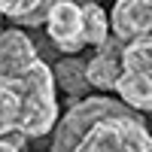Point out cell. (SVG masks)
Returning <instances> with one entry per match:
<instances>
[{
	"mask_svg": "<svg viewBox=\"0 0 152 152\" xmlns=\"http://www.w3.org/2000/svg\"><path fill=\"white\" fill-rule=\"evenodd\" d=\"M116 97L134 113H152V73H125L116 82Z\"/></svg>",
	"mask_w": 152,
	"mask_h": 152,
	"instance_id": "9c48e42d",
	"label": "cell"
},
{
	"mask_svg": "<svg viewBox=\"0 0 152 152\" xmlns=\"http://www.w3.org/2000/svg\"><path fill=\"white\" fill-rule=\"evenodd\" d=\"M122 110H131V107H125L119 97H110V94H85L79 100H73L70 110L58 119L55 131H52V146H49V152H73L76 140H79L97 119L110 116V113H122Z\"/></svg>",
	"mask_w": 152,
	"mask_h": 152,
	"instance_id": "3957f363",
	"label": "cell"
},
{
	"mask_svg": "<svg viewBox=\"0 0 152 152\" xmlns=\"http://www.w3.org/2000/svg\"><path fill=\"white\" fill-rule=\"evenodd\" d=\"M55 6V0H40L28 15H21V18H15V24H21V28H43L46 24V15H49V9Z\"/></svg>",
	"mask_w": 152,
	"mask_h": 152,
	"instance_id": "7c38bea8",
	"label": "cell"
},
{
	"mask_svg": "<svg viewBox=\"0 0 152 152\" xmlns=\"http://www.w3.org/2000/svg\"><path fill=\"white\" fill-rule=\"evenodd\" d=\"M37 61L40 49L21 28H3L0 31V79H18Z\"/></svg>",
	"mask_w": 152,
	"mask_h": 152,
	"instance_id": "5b68a950",
	"label": "cell"
},
{
	"mask_svg": "<svg viewBox=\"0 0 152 152\" xmlns=\"http://www.w3.org/2000/svg\"><path fill=\"white\" fill-rule=\"evenodd\" d=\"M113 37V28H110V15L107 9L97 3H82V40L85 46H104L107 40Z\"/></svg>",
	"mask_w": 152,
	"mask_h": 152,
	"instance_id": "30bf717a",
	"label": "cell"
},
{
	"mask_svg": "<svg viewBox=\"0 0 152 152\" xmlns=\"http://www.w3.org/2000/svg\"><path fill=\"white\" fill-rule=\"evenodd\" d=\"M52 73H55V85H58L70 100H79V97H85V94H91V85H88L85 61H82V58L64 55L61 61L52 64Z\"/></svg>",
	"mask_w": 152,
	"mask_h": 152,
	"instance_id": "ba28073f",
	"label": "cell"
},
{
	"mask_svg": "<svg viewBox=\"0 0 152 152\" xmlns=\"http://www.w3.org/2000/svg\"><path fill=\"white\" fill-rule=\"evenodd\" d=\"M110 28L122 43L152 37V0H116L110 9Z\"/></svg>",
	"mask_w": 152,
	"mask_h": 152,
	"instance_id": "8992f818",
	"label": "cell"
},
{
	"mask_svg": "<svg viewBox=\"0 0 152 152\" xmlns=\"http://www.w3.org/2000/svg\"><path fill=\"white\" fill-rule=\"evenodd\" d=\"M0 152H21V143L12 137H0Z\"/></svg>",
	"mask_w": 152,
	"mask_h": 152,
	"instance_id": "5bb4252c",
	"label": "cell"
},
{
	"mask_svg": "<svg viewBox=\"0 0 152 152\" xmlns=\"http://www.w3.org/2000/svg\"><path fill=\"white\" fill-rule=\"evenodd\" d=\"M73 152H152V131L134 110L110 113L76 140Z\"/></svg>",
	"mask_w": 152,
	"mask_h": 152,
	"instance_id": "7a4b0ae2",
	"label": "cell"
},
{
	"mask_svg": "<svg viewBox=\"0 0 152 152\" xmlns=\"http://www.w3.org/2000/svg\"><path fill=\"white\" fill-rule=\"evenodd\" d=\"M122 40L119 37H110L104 46H97V52L85 61V76H88V85L100 94H110L116 91V82L122 76Z\"/></svg>",
	"mask_w": 152,
	"mask_h": 152,
	"instance_id": "52a82bcc",
	"label": "cell"
},
{
	"mask_svg": "<svg viewBox=\"0 0 152 152\" xmlns=\"http://www.w3.org/2000/svg\"><path fill=\"white\" fill-rule=\"evenodd\" d=\"M73 3H94V0H73Z\"/></svg>",
	"mask_w": 152,
	"mask_h": 152,
	"instance_id": "9a60e30c",
	"label": "cell"
},
{
	"mask_svg": "<svg viewBox=\"0 0 152 152\" xmlns=\"http://www.w3.org/2000/svg\"><path fill=\"white\" fill-rule=\"evenodd\" d=\"M46 37L61 55H79L85 49L82 40V3L73 0H55L46 15Z\"/></svg>",
	"mask_w": 152,
	"mask_h": 152,
	"instance_id": "277c9868",
	"label": "cell"
},
{
	"mask_svg": "<svg viewBox=\"0 0 152 152\" xmlns=\"http://www.w3.org/2000/svg\"><path fill=\"white\" fill-rule=\"evenodd\" d=\"M18 91V137H46L55 131L58 125V85L52 64H46L40 58L37 64L18 76V79H6Z\"/></svg>",
	"mask_w": 152,
	"mask_h": 152,
	"instance_id": "6da1fadb",
	"label": "cell"
},
{
	"mask_svg": "<svg viewBox=\"0 0 152 152\" xmlns=\"http://www.w3.org/2000/svg\"><path fill=\"white\" fill-rule=\"evenodd\" d=\"M18 128V91L12 82L0 79V137L15 134Z\"/></svg>",
	"mask_w": 152,
	"mask_h": 152,
	"instance_id": "8fae6325",
	"label": "cell"
},
{
	"mask_svg": "<svg viewBox=\"0 0 152 152\" xmlns=\"http://www.w3.org/2000/svg\"><path fill=\"white\" fill-rule=\"evenodd\" d=\"M40 3V0H0V15L3 18H21V15H28V12Z\"/></svg>",
	"mask_w": 152,
	"mask_h": 152,
	"instance_id": "4fadbf2b",
	"label": "cell"
},
{
	"mask_svg": "<svg viewBox=\"0 0 152 152\" xmlns=\"http://www.w3.org/2000/svg\"><path fill=\"white\" fill-rule=\"evenodd\" d=\"M0 31H3V15H0Z\"/></svg>",
	"mask_w": 152,
	"mask_h": 152,
	"instance_id": "2e32d148",
	"label": "cell"
}]
</instances>
